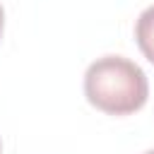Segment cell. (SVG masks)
<instances>
[{
	"label": "cell",
	"instance_id": "obj_1",
	"mask_svg": "<svg viewBox=\"0 0 154 154\" xmlns=\"http://www.w3.org/2000/svg\"><path fill=\"white\" fill-rule=\"evenodd\" d=\"M87 101L108 116H130L147 103L149 82L144 70L123 55L96 58L84 72Z\"/></svg>",
	"mask_w": 154,
	"mask_h": 154
},
{
	"label": "cell",
	"instance_id": "obj_2",
	"mask_svg": "<svg viewBox=\"0 0 154 154\" xmlns=\"http://www.w3.org/2000/svg\"><path fill=\"white\" fill-rule=\"evenodd\" d=\"M135 41L142 55L154 65V5L144 7L135 22Z\"/></svg>",
	"mask_w": 154,
	"mask_h": 154
},
{
	"label": "cell",
	"instance_id": "obj_3",
	"mask_svg": "<svg viewBox=\"0 0 154 154\" xmlns=\"http://www.w3.org/2000/svg\"><path fill=\"white\" fill-rule=\"evenodd\" d=\"M2 29H5V10L0 5V38H2Z\"/></svg>",
	"mask_w": 154,
	"mask_h": 154
},
{
	"label": "cell",
	"instance_id": "obj_4",
	"mask_svg": "<svg viewBox=\"0 0 154 154\" xmlns=\"http://www.w3.org/2000/svg\"><path fill=\"white\" fill-rule=\"evenodd\" d=\"M144 154H154V149H149V152H144Z\"/></svg>",
	"mask_w": 154,
	"mask_h": 154
},
{
	"label": "cell",
	"instance_id": "obj_5",
	"mask_svg": "<svg viewBox=\"0 0 154 154\" xmlns=\"http://www.w3.org/2000/svg\"><path fill=\"white\" fill-rule=\"evenodd\" d=\"M0 154H2V142H0Z\"/></svg>",
	"mask_w": 154,
	"mask_h": 154
}]
</instances>
